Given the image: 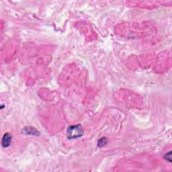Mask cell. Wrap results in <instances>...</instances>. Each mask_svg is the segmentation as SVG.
I'll list each match as a JSON object with an SVG mask.
<instances>
[{"label": "cell", "instance_id": "7a4b0ae2", "mask_svg": "<svg viewBox=\"0 0 172 172\" xmlns=\"http://www.w3.org/2000/svg\"><path fill=\"white\" fill-rule=\"evenodd\" d=\"M11 143H12V136L9 133L6 132V133L4 134V137L2 138V146L5 148L8 147L10 145Z\"/></svg>", "mask_w": 172, "mask_h": 172}, {"label": "cell", "instance_id": "6da1fadb", "mask_svg": "<svg viewBox=\"0 0 172 172\" xmlns=\"http://www.w3.org/2000/svg\"><path fill=\"white\" fill-rule=\"evenodd\" d=\"M83 130L80 125L69 126L67 130V137L69 139H77L82 136Z\"/></svg>", "mask_w": 172, "mask_h": 172}, {"label": "cell", "instance_id": "3957f363", "mask_svg": "<svg viewBox=\"0 0 172 172\" xmlns=\"http://www.w3.org/2000/svg\"><path fill=\"white\" fill-rule=\"evenodd\" d=\"M107 143V140L106 138H101V139L99 140V142H98V146H102L104 145H105Z\"/></svg>", "mask_w": 172, "mask_h": 172}]
</instances>
